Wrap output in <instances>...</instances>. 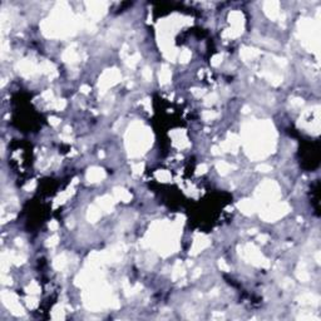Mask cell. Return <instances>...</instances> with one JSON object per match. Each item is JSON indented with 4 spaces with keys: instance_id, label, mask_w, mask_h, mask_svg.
Returning <instances> with one entry per match:
<instances>
[{
    "instance_id": "cell-21",
    "label": "cell",
    "mask_w": 321,
    "mask_h": 321,
    "mask_svg": "<svg viewBox=\"0 0 321 321\" xmlns=\"http://www.w3.org/2000/svg\"><path fill=\"white\" fill-rule=\"evenodd\" d=\"M190 58H191V52H190V50H187V49H184L183 52L181 53V55H180V60L182 63H186V62L190 60Z\"/></svg>"
},
{
    "instance_id": "cell-30",
    "label": "cell",
    "mask_w": 321,
    "mask_h": 321,
    "mask_svg": "<svg viewBox=\"0 0 321 321\" xmlns=\"http://www.w3.org/2000/svg\"><path fill=\"white\" fill-rule=\"evenodd\" d=\"M218 266H219V268H221V270H223V271H229V270H230V267L227 266V264L223 260H219V262H218Z\"/></svg>"
},
{
    "instance_id": "cell-14",
    "label": "cell",
    "mask_w": 321,
    "mask_h": 321,
    "mask_svg": "<svg viewBox=\"0 0 321 321\" xmlns=\"http://www.w3.org/2000/svg\"><path fill=\"white\" fill-rule=\"evenodd\" d=\"M230 21L235 25L237 29H240L241 23H242V14L240 11H232L230 14Z\"/></svg>"
},
{
    "instance_id": "cell-7",
    "label": "cell",
    "mask_w": 321,
    "mask_h": 321,
    "mask_svg": "<svg viewBox=\"0 0 321 321\" xmlns=\"http://www.w3.org/2000/svg\"><path fill=\"white\" fill-rule=\"evenodd\" d=\"M238 208L242 211L243 213L251 215L253 211L256 209V203H255V202H252V201H250V199H243L238 203Z\"/></svg>"
},
{
    "instance_id": "cell-8",
    "label": "cell",
    "mask_w": 321,
    "mask_h": 321,
    "mask_svg": "<svg viewBox=\"0 0 321 321\" xmlns=\"http://www.w3.org/2000/svg\"><path fill=\"white\" fill-rule=\"evenodd\" d=\"M98 203H99L100 208L105 209L107 212H112L114 201H113V198H112L111 196H104V197H102V198H99V199H98Z\"/></svg>"
},
{
    "instance_id": "cell-26",
    "label": "cell",
    "mask_w": 321,
    "mask_h": 321,
    "mask_svg": "<svg viewBox=\"0 0 321 321\" xmlns=\"http://www.w3.org/2000/svg\"><path fill=\"white\" fill-rule=\"evenodd\" d=\"M142 171H143V164L142 163H138V164H136V166H133V173L134 174H141L142 173Z\"/></svg>"
},
{
    "instance_id": "cell-12",
    "label": "cell",
    "mask_w": 321,
    "mask_h": 321,
    "mask_svg": "<svg viewBox=\"0 0 321 321\" xmlns=\"http://www.w3.org/2000/svg\"><path fill=\"white\" fill-rule=\"evenodd\" d=\"M88 219H89V222H97L99 217H100V209L97 208L96 206H92L89 207L88 209Z\"/></svg>"
},
{
    "instance_id": "cell-9",
    "label": "cell",
    "mask_w": 321,
    "mask_h": 321,
    "mask_svg": "<svg viewBox=\"0 0 321 321\" xmlns=\"http://www.w3.org/2000/svg\"><path fill=\"white\" fill-rule=\"evenodd\" d=\"M277 3L275 2H267L265 3V11L266 14L270 16V18H276V16L278 15V8H277Z\"/></svg>"
},
{
    "instance_id": "cell-39",
    "label": "cell",
    "mask_w": 321,
    "mask_h": 321,
    "mask_svg": "<svg viewBox=\"0 0 321 321\" xmlns=\"http://www.w3.org/2000/svg\"><path fill=\"white\" fill-rule=\"evenodd\" d=\"M34 187H35V182L33 181V182H31V184L29 183V184L27 186V187H25V190H27V191H29V190H33V188H34Z\"/></svg>"
},
{
    "instance_id": "cell-1",
    "label": "cell",
    "mask_w": 321,
    "mask_h": 321,
    "mask_svg": "<svg viewBox=\"0 0 321 321\" xmlns=\"http://www.w3.org/2000/svg\"><path fill=\"white\" fill-rule=\"evenodd\" d=\"M128 134L131 138L127 141L128 143V149H129V154L131 156H139L143 152H146L148 146L152 143V141L148 137V133L146 131L142 129V125L138 124L137 129H129Z\"/></svg>"
},
{
    "instance_id": "cell-20",
    "label": "cell",
    "mask_w": 321,
    "mask_h": 321,
    "mask_svg": "<svg viewBox=\"0 0 321 321\" xmlns=\"http://www.w3.org/2000/svg\"><path fill=\"white\" fill-rule=\"evenodd\" d=\"M40 291V289H39V286L37 285V282H30V285L27 287V292L28 293H30V295H35V293H38Z\"/></svg>"
},
{
    "instance_id": "cell-5",
    "label": "cell",
    "mask_w": 321,
    "mask_h": 321,
    "mask_svg": "<svg viewBox=\"0 0 321 321\" xmlns=\"http://www.w3.org/2000/svg\"><path fill=\"white\" fill-rule=\"evenodd\" d=\"M119 73L117 72V69H108L103 77L99 79V88L102 87L103 89H107L109 87H112L113 84H115L118 80H119Z\"/></svg>"
},
{
    "instance_id": "cell-13",
    "label": "cell",
    "mask_w": 321,
    "mask_h": 321,
    "mask_svg": "<svg viewBox=\"0 0 321 321\" xmlns=\"http://www.w3.org/2000/svg\"><path fill=\"white\" fill-rule=\"evenodd\" d=\"M114 197L117 199H122L124 202H128L131 199V195L123 188H114Z\"/></svg>"
},
{
    "instance_id": "cell-35",
    "label": "cell",
    "mask_w": 321,
    "mask_h": 321,
    "mask_svg": "<svg viewBox=\"0 0 321 321\" xmlns=\"http://www.w3.org/2000/svg\"><path fill=\"white\" fill-rule=\"evenodd\" d=\"M219 59H222L221 55H216V57H213V58H212V64H213V65H218L219 63H221V60H219Z\"/></svg>"
},
{
    "instance_id": "cell-32",
    "label": "cell",
    "mask_w": 321,
    "mask_h": 321,
    "mask_svg": "<svg viewBox=\"0 0 321 321\" xmlns=\"http://www.w3.org/2000/svg\"><path fill=\"white\" fill-rule=\"evenodd\" d=\"M2 280H3V281H2L3 285H10V284H11V278H10V277H6L4 274L2 275Z\"/></svg>"
},
{
    "instance_id": "cell-33",
    "label": "cell",
    "mask_w": 321,
    "mask_h": 321,
    "mask_svg": "<svg viewBox=\"0 0 321 321\" xmlns=\"http://www.w3.org/2000/svg\"><path fill=\"white\" fill-rule=\"evenodd\" d=\"M64 107H65V102H64L63 99H60V100H59V102L55 104V108L58 109V111H62V109H63Z\"/></svg>"
},
{
    "instance_id": "cell-17",
    "label": "cell",
    "mask_w": 321,
    "mask_h": 321,
    "mask_svg": "<svg viewBox=\"0 0 321 321\" xmlns=\"http://www.w3.org/2000/svg\"><path fill=\"white\" fill-rule=\"evenodd\" d=\"M65 265H66V258H65L64 255H60V256L55 257L54 261H53V266H54L57 270H63Z\"/></svg>"
},
{
    "instance_id": "cell-37",
    "label": "cell",
    "mask_w": 321,
    "mask_h": 321,
    "mask_svg": "<svg viewBox=\"0 0 321 321\" xmlns=\"http://www.w3.org/2000/svg\"><path fill=\"white\" fill-rule=\"evenodd\" d=\"M49 229L52 230V231H57L58 230V223L55 221H52V222L49 223Z\"/></svg>"
},
{
    "instance_id": "cell-6",
    "label": "cell",
    "mask_w": 321,
    "mask_h": 321,
    "mask_svg": "<svg viewBox=\"0 0 321 321\" xmlns=\"http://www.w3.org/2000/svg\"><path fill=\"white\" fill-rule=\"evenodd\" d=\"M104 171L102 168H98V167H93V168H89L88 172H87V180L89 182H99L100 180L104 178Z\"/></svg>"
},
{
    "instance_id": "cell-4",
    "label": "cell",
    "mask_w": 321,
    "mask_h": 321,
    "mask_svg": "<svg viewBox=\"0 0 321 321\" xmlns=\"http://www.w3.org/2000/svg\"><path fill=\"white\" fill-rule=\"evenodd\" d=\"M287 211H289V207L285 203L275 205L271 208H268L267 211H265L262 213V218L266 219L267 222H274L278 217H282L285 213H287Z\"/></svg>"
},
{
    "instance_id": "cell-27",
    "label": "cell",
    "mask_w": 321,
    "mask_h": 321,
    "mask_svg": "<svg viewBox=\"0 0 321 321\" xmlns=\"http://www.w3.org/2000/svg\"><path fill=\"white\" fill-rule=\"evenodd\" d=\"M142 74H143V77L146 78V80H151L152 79V72H151L149 68H144L143 72H142Z\"/></svg>"
},
{
    "instance_id": "cell-25",
    "label": "cell",
    "mask_w": 321,
    "mask_h": 321,
    "mask_svg": "<svg viewBox=\"0 0 321 321\" xmlns=\"http://www.w3.org/2000/svg\"><path fill=\"white\" fill-rule=\"evenodd\" d=\"M58 240H59V237H58L57 235H54L53 237H50V238L48 240V242H47V246H48V247H54L55 245L58 243Z\"/></svg>"
},
{
    "instance_id": "cell-10",
    "label": "cell",
    "mask_w": 321,
    "mask_h": 321,
    "mask_svg": "<svg viewBox=\"0 0 321 321\" xmlns=\"http://www.w3.org/2000/svg\"><path fill=\"white\" fill-rule=\"evenodd\" d=\"M208 240H203V237L202 236H199V240H195V243H193V248L191 251L192 255H196V253H198L201 250H203L205 247L208 246Z\"/></svg>"
},
{
    "instance_id": "cell-24",
    "label": "cell",
    "mask_w": 321,
    "mask_h": 321,
    "mask_svg": "<svg viewBox=\"0 0 321 321\" xmlns=\"http://www.w3.org/2000/svg\"><path fill=\"white\" fill-rule=\"evenodd\" d=\"M27 305L30 307V309H34V307H37L38 306V300L35 299V297H28L27 299Z\"/></svg>"
},
{
    "instance_id": "cell-38",
    "label": "cell",
    "mask_w": 321,
    "mask_h": 321,
    "mask_svg": "<svg viewBox=\"0 0 321 321\" xmlns=\"http://www.w3.org/2000/svg\"><path fill=\"white\" fill-rule=\"evenodd\" d=\"M215 99H216V94H212V96H209V97L207 98V102H206V104L213 103V102H215Z\"/></svg>"
},
{
    "instance_id": "cell-3",
    "label": "cell",
    "mask_w": 321,
    "mask_h": 321,
    "mask_svg": "<svg viewBox=\"0 0 321 321\" xmlns=\"http://www.w3.org/2000/svg\"><path fill=\"white\" fill-rule=\"evenodd\" d=\"M2 300H3V303L9 309L14 315L19 316V315H24V310L23 307L20 306V303L18 302V299L16 296L13 293V292H9V291H3L2 293Z\"/></svg>"
},
{
    "instance_id": "cell-18",
    "label": "cell",
    "mask_w": 321,
    "mask_h": 321,
    "mask_svg": "<svg viewBox=\"0 0 321 321\" xmlns=\"http://www.w3.org/2000/svg\"><path fill=\"white\" fill-rule=\"evenodd\" d=\"M183 275H184V268L181 266L180 262H177L176 266H174V268H173V272H172L173 278H174V280H177V278L181 277V276H183Z\"/></svg>"
},
{
    "instance_id": "cell-11",
    "label": "cell",
    "mask_w": 321,
    "mask_h": 321,
    "mask_svg": "<svg viewBox=\"0 0 321 321\" xmlns=\"http://www.w3.org/2000/svg\"><path fill=\"white\" fill-rule=\"evenodd\" d=\"M171 80V72L170 69H168V66L167 65H163L162 66V70L159 72V82L160 84H167L168 82Z\"/></svg>"
},
{
    "instance_id": "cell-23",
    "label": "cell",
    "mask_w": 321,
    "mask_h": 321,
    "mask_svg": "<svg viewBox=\"0 0 321 321\" xmlns=\"http://www.w3.org/2000/svg\"><path fill=\"white\" fill-rule=\"evenodd\" d=\"M202 117L205 118V121H212V119H215V118L217 117V114L213 113L212 111H206V112H203Z\"/></svg>"
},
{
    "instance_id": "cell-2",
    "label": "cell",
    "mask_w": 321,
    "mask_h": 321,
    "mask_svg": "<svg viewBox=\"0 0 321 321\" xmlns=\"http://www.w3.org/2000/svg\"><path fill=\"white\" fill-rule=\"evenodd\" d=\"M240 255H242L248 261V262L256 265V266H267L268 265L266 262L267 260H265L262 257V255H260V253L257 252V248L255 246H252V245H247L245 248H242V251L240 250Z\"/></svg>"
},
{
    "instance_id": "cell-40",
    "label": "cell",
    "mask_w": 321,
    "mask_h": 321,
    "mask_svg": "<svg viewBox=\"0 0 321 321\" xmlns=\"http://www.w3.org/2000/svg\"><path fill=\"white\" fill-rule=\"evenodd\" d=\"M80 90H82L83 93H88V92L90 90V88H89L88 86H83V87H80Z\"/></svg>"
},
{
    "instance_id": "cell-36",
    "label": "cell",
    "mask_w": 321,
    "mask_h": 321,
    "mask_svg": "<svg viewBox=\"0 0 321 321\" xmlns=\"http://www.w3.org/2000/svg\"><path fill=\"white\" fill-rule=\"evenodd\" d=\"M291 103L293 104V105H302V99H300V98H293L292 100H291Z\"/></svg>"
},
{
    "instance_id": "cell-19",
    "label": "cell",
    "mask_w": 321,
    "mask_h": 321,
    "mask_svg": "<svg viewBox=\"0 0 321 321\" xmlns=\"http://www.w3.org/2000/svg\"><path fill=\"white\" fill-rule=\"evenodd\" d=\"M216 167H217L218 172L221 173V174H226L227 172H229V171L231 170V166H230V164H227L226 162H218V163L216 164Z\"/></svg>"
},
{
    "instance_id": "cell-22",
    "label": "cell",
    "mask_w": 321,
    "mask_h": 321,
    "mask_svg": "<svg viewBox=\"0 0 321 321\" xmlns=\"http://www.w3.org/2000/svg\"><path fill=\"white\" fill-rule=\"evenodd\" d=\"M156 176H157V178H158V180H160L162 182H167L168 180H170V174H168L167 172H164V171L157 172V173H156Z\"/></svg>"
},
{
    "instance_id": "cell-15",
    "label": "cell",
    "mask_w": 321,
    "mask_h": 321,
    "mask_svg": "<svg viewBox=\"0 0 321 321\" xmlns=\"http://www.w3.org/2000/svg\"><path fill=\"white\" fill-rule=\"evenodd\" d=\"M260 54V52L258 50H256V49H252V48H243L242 50H241V57L243 58V59H252V58H255V57H257Z\"/></svg>"
},
{
    "instance_id": "cell-34",
    "label": "cell",
    "mask_w": 321,
    "mask_h": 321,
    "mask_svg": "<svg viewBox=\"0 0 321 321\" xmlns=\"http://www.w3.org/2000/svg\"><path fill=\"white\" fill-rule=\"evenodd\" d=\"M49 122H50V124H52V125H58L59 123H60V121H59L58 118H55V117H50L49 118Z\"/></svg>"
},
{
    "instance_id": "cell-31",
    "label": "cell",
    "mask_w": 321,
    "mask_h": 321,
    "mask_svg": "<svg viewBox=\"0 0 321 321\" xmlns=\"http://www.w3.org/2000/svg\"><path fill=\"white\" fill-rule=\"evenodd\" d=\"M208 170V167L206 166V164H201V166H198V168H197V174H202V173H205L206 171Z\"/></svg>"
},
{
    "instance_id": "cell-16",
    "label": "cell",
    "mask_w": 321,
    "mask_h": 321,
    "mask_svg": "<svg viewBox=\"0 0 321 321\" xmlns=\"http://www.w3.org/2000/svg\"><path fill=\"white\" fill-rule=\"evenodd\" d=\"M63 59H64V62H77L78 54L73 49H66L63 54Z\"/></svg>"
},
{
    "instance_id": "cell-29",
    "label": "cell",
    "mask_w": 321,
    "mask_h": 321,
    "mask_svg": "<svg viewBox=\"0 0 321 321\" xmlns=\"http://www.w3.org/2000/svg\"><path fill=\"white\" fill-rule=\"evenodd\" d=\"M137 58H138V57H131V58H128V60H127V64H128L129 66H134V65L137 64V62H138V60H137Z\"/></svg>"
},
{
    "instance_id": "cell-41",
    "label": "cell",
    "mask_w": 321,
    "mask_h": 321,
    "mask_svg": "<svg viewBox=\"0 0 321 321\" xmlns=\"http://www.w3.org/2000/svg\"><path fill=\"white\" fill-rule=\"evenodd\" d=\"M219 148H221V147H219ZM219 148H218V147H213V148H212V153H213V154H219V153H221V152L218 151Z\"/></svg>"
},
{
    "instance_id": "cell-28",
    "label": "cell",
    "mask_w": 321,
    "mask_h": 321,
    "mask_svg": "<svg viewBox=\"0 0 321 321\" xmlns=\"http://www.w3.org/2000/svg\"><path fill=\"white\" fill-rule=\"evenodd\" d=\"M257 171H260V172H270L271 171V167H270L268 164H261V166H258L257 167Z\"/></svg>"
}]
</instances>
